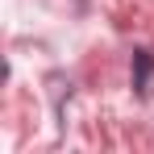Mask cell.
Segmentation results:
<instances>
[{"label": "cell", "instance_id": "6da1fadb", "mask_svg": "<svg viewBox=\"0 0 154 154\" xmlns=\"http://www.w3.org/2000/svg\"><path fill=\"white\" fill-rule=\"evenodd\" d=\"M150 75H154V54L150 50H133V92L137 96L150 92Z\"/></svg>", "mask_w": 154, "mask_h": 154}]
</instances>
